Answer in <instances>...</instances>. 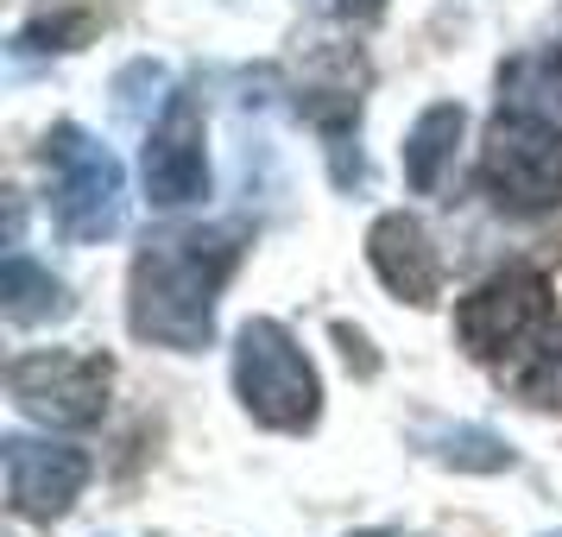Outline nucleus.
I'll list each match as a JSON object with an SVG mask.
<instances>
[{"mask_svg": "<svg viewBox=\"0 0 562 537\" xmlns=\"http://www.w3.org/2000/svg\"><path fill=\"white\" fill-rule=\"evenodd\" d=\"M247 254V228L215 222V228H183L158 234L139 247L127 279V323L139 342L158 348H203L215 335V298L234 279V266Z\"/></svg>", "mask_w": 562, "mask_h": 537, "instance_id": "nucleus-1", "label": "nucleus"}, {"mask_svg": "<svg viewBox=\"0 0 562 537\" xmlns=\"http://www.w3.org/2000/svg\"><path fill=\"white\" fill-rule=\"evenodd\" d=\"M234 392H240L247 417L266 424V430H310L316 411H323L316 367L291 342V329L272 323V316H254L234 335Z\"/></svg>", "mask_w": 562, "mask_h": 537, "instance_id": "nucleus-2", "label": "nucleus"}, {"mask_svg": "<svg viewBox=\"0 0 562 537\" xmlns=\"http://www.w3.org/2000/svg\"><path fill=\"white\" fill-rule=\"evenodd\" d=\"M52 158V215L70 240H108L127 222V178H121V158L108 153L95 133H82L77 121L52 127L45 139Z\"/></svg>", "mask_w": 562, "mask_h": 537, "instance_id": "nucleus-3", "label": "nucleus"}, {"mask_svg": "<svg viewBox=\"0 0 562 537\" xmlns=\"http://www.w3.org/2000/svg\"><path fill=\"white\" fill-rule=\"evenodd\" d=\"M481 178L493 190V203L512 215H537V209L562 203V133L537 114H499L486 133Z\"/></svg>", "mask_w": 562, "mask_h": 537, "instance_id": "nucleus-4", "label": "nucleus"}, {"mask_svg": "<svg viewBox=\"0 0 562 537\" xmlns=\"http://www.w3.org/2000/svg\"><path fill=\"white\" fill-rule=\"evenodd\" d=\"M108 385H114V367L102 355H70V348H38V355H20L7 367L13 405L38 424H57V430L95 424L108 411Z\"/></svg>", "mask_w": 562, "mask_h": 537, "instance_id": "nucleus-5", "label": "nucleus"}, {"mask_svg": "<svg viewBox=\"0 0 562 537\" xmlns=\"http://www.w3.org/2000/svg\"><path fill=\"white\" fill-rule=\"evenodd\" d=\"M543 316H550V284H543V272L506 266V272H493L486 284H474L461 298L456 335L468 342L474 360H499V355H518L543 329Z\"/></svg>", "mask_w": 562, "mask_h": 537, "instance_id": "nucleus-6", "label": "nucleus"}, {"mask_svg": "<svg viewBox=\"0 0 562 537\" xmlns=\"http://www.w3.org/2000/svg\"><path fill=\"white\" fill-rule=\"evenodd\" d=\"M146 197L158 209H183L209 197V153H203V108L190 89H178L165 114H158V127L146 133Z\"/></svg>", "mask_w": 562, "mask_h": 537, "instance_id": "nucleus-7", "label": "nucleus"}, {"mask_svg": "<svg viewBox=\"0 0 562 537\" xmlns=\"http://www.w3.org/2000/svg\"><path fill=\"white\" fill-rule=\"evenodd\" d=\"M0 461H7V500L20 518H38L52 525L70 512L82 486H89V456L70 449V443H38V436H7L0 443Z\"/></svg>", "mask_w": 562, "mask_h": 537, "instance_id": "nucleus-8", "label": "nucleus"}, {"mask_svg": "<svg viewBox=\"0 0 562 537\" xmlns=\"http://www.w3.org/2000/svg\"><path fill=\"white\" fill-rule=\"evenodd\" d=\"M367 259H373V272L385 279V291L405 298V304H430L436 284H442L430 234L417 228L411 215H380L373 234H367Z\"/></svg>", "mask_w": 562, "mask_h": 537, "instance_id": "nucleus-9", "label": "nucleus"}, {"mask_svg": "<svg viewBox=\"0 0 562 537\" xmlns=\"http://www.w3.org/2000/svg\"><path fill=\"white\" fill-rule=\"evenodd\" d=\"M0 304H7V323H57V316H70V291L13 247L7 272H0Z\"/></svg>", "mask_w": 562, "mask_h": 537, "instance_id": "nucleus-10", "label": "nucleus"}, {"mask_svg": "<svg viewBox=\"0 0 562 537\" xmlns=\"http://www.w3.org/2000/svg\"><path fill=\"white\" fill-rule=\"evenodd\" d=\"M461 121H468V114H461L456 102H436V108L417 114V127H411V139H405V178H411V190H436V183H442V165L456 158Z\"/></svg>", "mask_w": 562, "mask_h": 537, "instance_id": "nucleus-11", "label": "nucleus"}, {"mask_svg": "<svg viewBox=\"0 0 562 537\" xmlns=\"http://www.w3.org/2000/svg\"><path fill=\"white\" fill-rule=\"evenodd\" d=\"M424 449H430L436 461H449V468H474V474L512 468V449L499 443V436H486V430H430Z\"/></svg>", "mask_w": 562, "mask_h": 537, "instance_id": "nucleus-12", "label": "nucleus"}, {"mask_svg": "<svg viewBox=\"0 0 562 537\" xmlns=\"http://www.w3.org/2000/svg\"><path fill=\"white\" fill-rule=\"evenodd\" d=\"M525 399L531 405H562V329L543 342V355L531 360V373H525Z\"/></svg>", "mask_w": 562, "mask_h": 537, "instance_id": "nucleus-13", "label": "nucleus"}, {"mask_svg": "<svg viewBox=\"0 0 562 537\" xmlns=\"http://www.w3.org/2000/svg\"><path fill=\"white\" fill-rule=\"evenodd\" d=\"M380 0H335V13H373Z\"/></svg>", "mask_w": 562, "mask_h": 537, "instance_id": "nucleus-14", "label": "nucleus"}, {"mask_svg": "<svg viewBox=\"0 0 562 537\" xmlns=\"http://www.w3.org/2000/svg\"><path fill=\"white\" fill-rule=\"evenodd\" d=\"M360 537H380V532H360Z\"/></svg>", "mask_w": 562, "mask_h": 537, "instance_id": "nucleus-15", "label": "nucleus"}, {"mask_svg": "<svg viewBox=\"0 0 562 537\" xmlns=\"http://www.w3.org/2000/svg\"><path fill=\"white\" fill-rule=\"evenodd\" d=\"M550 537H562V532H550Z\"/></svg>", "mask_w": 562, "mask_h": 537, "instance_id": "nucleus-16", "label": "nucleus"}]
</instances>
